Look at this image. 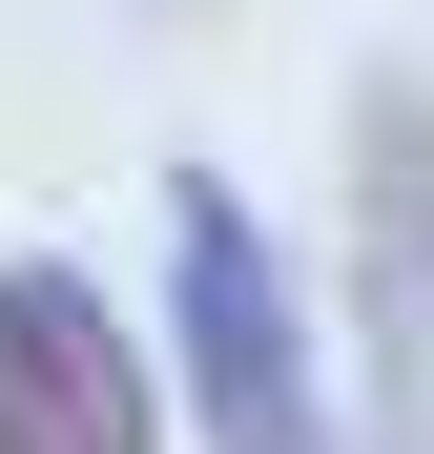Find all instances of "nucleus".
I'll return each mask as SVG.
<instances>
[{"mask_svg":"<svg viewBox=\"0 0 434 454\" xmlns=\"http://www.w3.org/2000/svg\"><path fill=\"white\" fill-rule=\"evenodd\" d=\"M0 454H166L145 331H124L62 248H0Z\"/></svg>","mask_w":434,"mask_h":454,"instance_id":"2","label":"nucleus"},{"mask_svg":"<svg viewBox=\"0 0 434 454\" xmlns=\"http://www.w3.org/2000/svg\"><path fill=\"white\" fill-rule=\"evenodd\" d=\"M166 310H186V413H207V454H331L289 248L249 227V186H207V166L166 186Z\"/></svg>","mask_w":434,"mask_h":454,"instance_id":"1","label":"nucleus"},{"mask_svg":"<svg viewBox=\"0 0 434 454\" xmlns=\"http://www.w3.org/2000/svg\"><path fill=\"white\" fill-rule=\"evenodd\" d=\"M351 248H373L393 372H434V83H373V104H351Z\"/></svg>","mask_w":434,"mask_h":454,"instance_id":"3","label":"nucleus"}]
</instances>
